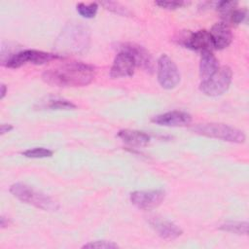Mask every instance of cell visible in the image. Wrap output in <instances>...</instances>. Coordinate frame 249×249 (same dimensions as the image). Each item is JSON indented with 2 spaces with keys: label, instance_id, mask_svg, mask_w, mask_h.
Returning <instances> with one entry per match:
<instances>
[{
  "label": "cell",
  "instance_id": "5b68a950",
  "mask_svg": "<svg viewBox=\"0 0 249 249\" xmlns=\"http://www.w3.org/2000/svg\"><path fill=\"white\" fill-rule=\"evenodd\" d=\"M61 58H63V56L56 53H51L37 50H23L14 53L13 56L10 57L9 60L5 63V66L9 68H18L26 64L42 65L50 61Z\"/></svg>",
  "mask_w": 249,
  "mask_h": 249
},
{
  "label": "cell",
  "instance_id": "9a60e30c",
  "mask_svg": "<svg viewBox=\"0 0 249 249\" xmlns=\"http://www.w3.org/2000/svg\"><path fill=\"white\" fill-rule=\"evenodd\" d=\"M219 61L210 51L202 52L199 61V76L202 81L213 76L219 69Z\"/></svg>",
  "mask_w": 249,
  "mask_h": 249
},
{
  "label": "cell",
  "instance_id": "44dd1931",
  "mask_svg": "<svg viewBox=\"0 0 249 249\" xmlns=\"http://www.w3.org/2000/svg\"><path fill=\"white\" fill-rule=\"evenodd\" d=\"M98 10V5L96 3H90V4H85V3H79L77 5V11L78 13L86 18H92L95 17Z\"/></svg>",
  "mask_w": 249,
  "mask_h": 249
},
{
  "label": "cell",
  "instance_id": "4fadbf2b",
  "mask_svg": "<svg viewBox=\"0 0 249 249\" xmlns=\"http://www.w3.org/2000/svg\"><path fill=\"white\" fill-rule=\"evenodd\" d=\"M152 122L163 126H184L192 122V116L184 111H170L153 117Z\"/></svg>",
  "mask_w": 249,
  "mask_h": 249
},
{
  "label": "cell",
  "instance_id": "7c38bea8",
  "mask_svg": "<svg viewBox=\"0 0 249 249\" xmlns=\"http://www.w3.org/2000/svg\"><path fill=\"white\" fill-rule=\"evenodd\" d=\"M149 224L155 231L163 239L173 240L182 234V230L173 222L159 217H151Z\"/></svg>",
  "mask_w": 249,
  "mask_h": 249
},
{
  "label": "cell",
  "instance_id": "30bf717a",
  "mask_svg": "<svg viewBox=\"0 0 249 249\" xmlns=\"http://www.w3.org/2000/svg\"><path fill=\"white\" fill-rule=\"evenodd\" d=\"M135 67L136 63L133 57L127 52L120 51L113 61L110 76L114 79L132 76Z\"/></svg>",
  "mask_w": 249,
  "mask_h": 249
},
{
  "label": "cell",
  "instance_id": "5bb4252c",
  "mask_svg": "<svg viewBox=\"0 0 249 249\" xmlns=\"http://www.w3.org/2000/svg\"><path fill=\"white\" fill-rule=\"evenodd\" d=\"M212 42L213 48L216 50H223L230 46L232 41V33L229 24L223 22L215 23L211 30L209 31Z\"/></svg>",
  "mask_w": 249,
  "mask_h": 249
},
{
  "label": "cell",
  "instance_id": "2e32d148",
  "mask_svg": "<svg viewBox=\"0 0 249 249\" xmlns=\"http://www.w3.org/2000/svg\"><path fill=\"white\" fill-rule=\"evenodd\" d=\"M118 136L124 142L136 147L146 146L150 142V136L147 133L140 130L123 129L118 132Z\"/></svg>",
  "mask_w": 249,
  "mask_h": 249
},
{
  "label": "cell",
  "instance_id": "ac0fdd59",
  "mask_svg": "<svg viewBox=\"0 0 249 249\" xmlns=\"http://www.w3.org/2000/svg\"><path fill=\"white\" fill-rule=\"evenodd\" d=\"M248 222L239 221H229L222 224L219 229L225 231H229L235 234H247L248 233Z\"/></svg>",
  "mask_w": 249,
  "mask_h": 249
},
{
  "label": "cell",
  "instance_id": "6da1fadb",
  "mask_svg": "<svg viewBox=\"0 0 249 249\" xmlns=\"http://www.w3.org/2000/svg\"><path fill=\"white\" fill-rule=\"evenodd\" d=\"M95 67L91 64L72 61L46 70L42 79L49 85L59 88L85 87L92 82Z\"/></svg>",
  "mask_w": 249,
  "mask_h": 249
},
{
  "label": "cell",
  "instance_id": "7402d4cb",
  "mask_svg": "<svg viewBox=\"0 0 249 249\" xmlns=\"http://www.w3.org/2000/svg\"><path fill=\"white\" fill-rule=\"evenodd\" d=\"M107 10L117 14V15H120V16H128L130 13L129 11L122 6L120 3H117V2H111V1H107V2H102L101 3Z\"/></svg>",
  "mask_w": 249,
  "mask_h": 249
},
{
  "label": "cell",
  "instance_id": "4316f807",
  "mask_svg": "<svg viewBox=\"0 0 249 249\" xmlns=\"http://www.w3.org/2000/svg\"><path fill=\"white\" fill-rule=\"evenodd\" d=\"M7 90H8V89H7L6 85L1 84V92H0V93H1V94H0V98H1V99H3V98L5 97Z\"/></svg>",
  "mask_w": 249,
  "mask_h": 249
},
{
  "label": "cell",
  "instance_id": "484cf974",
  "mask_svg": "<svg viewBox=\"0 0 249 249\" xmlns=\"http://www.w3.org/2000/svg\"><path fill=\"white\" fill-rule=\"evenodd\" d=\"M13 129V125L12 124H1V127H0V132H1V135L5 134L6 132H9L10 130Z\"/></svg>",
  "mask_w": 249,
  "mask_h": 249
},
{
  "label": "cell",
  "instance_id": "9c48e42d",
  "mask_svg": "<svg viewBox=\"0 0 249 249\" xmlns=\"http://www.w3.org/2000/svg\"><path fill=\"white\" fill-rule=\"evenodd\" d=\"M121 51L127 52L135 60L136 66L141 67L146 72L153 73L155 69L154 59L144 47L134 43H125L121 45Z\"/></svg>",
  "mask_w": 249,
  "mask_h": 249
},
{
  "label": "cell",
  "instance_id": "52a82bcc",
  "mask_svg": "<svg viewBox=\"0 0 249 249\" xmlns=\"http://www.w3.org/2000/svg\"><path fill=\"white\" fill-rule=\"evenodd\" d=\"M157 77L161 88L172 89L180 83V72L174 61L166 54H161L157 64Z\"/></svg>",
  "mask_w": 249,
  "mask_h": 249
},
{
  "label": "cell",
  "instance_id": "ffe728a7",
  "mask_svg": "<svg viewBox=\"0 0 249 249\" xmlns=\"http://www.w3.org/2000/svg\"><path fill=\"white\" fill-rule=\"evenodd\" d=\"M22 155L26 158H31V159H44V158L52 157L53 155V152L47 148L36 147V148L28 149L22 152Z\"/></svg>",
  "mask_w": 249,
  "mask_h": 249
},
{
  "label": "cell",
  "instance_id": "e0dca14e",
  "mask_svg": "<svg viewBox=\"0 0 249 249\" xmlns=\"http://www.w3.org/2000/svg\"><path fill=\"white\" fill-rule=\"evenodd\" d=\"M76 107L74 103L61 98H50L47 102L40 105V108L49 110H73L76 109Z\"/></svg>",
  "mask_w": 249,
  "mask_h": 249
},
{
  "label": "cell",
  "instance_id": "8992f818",
  "mask_svg": "<svg viewBox=\"0 0 249 249\" xmlns=\"http://www.w3.org/2000/svg\"><path fill=\"white\" fill-rule=\"evenodd\" d=\"M232 72L230 67L223 66L218 71L199 85V89L208 96H219L224 94L231 83Z\"/></svg>",
  "mask_w": 249,
  "mask_h": 249
},
{
  "label": "cell",
  "instance_id": "7a4b0ae2",
  "mask_svg": "<svg viewBox=\"0 0 249 249\" xmlns=\"http://www.w3.org/2000/svg\"><path fill=\"white\" fill-rule=\"evenodd\" d=\"M89 30L82 23L67 24L55 42V49L63 53H83L89 46Z\"/></svg>",
  "mask_w": 249,
  "mask_h": 249
},
{
  "label": "cell",
  "instance_id": "ba28073f",
  "mask_svg": "<svg viewBox=\"0 0 249 249\" xmlns=\"http://www.w3.org/2000/svg\"><path fill=\"white\" fill-rule=\"evenodd\" d=\"M165 193L162 190L135 191L130 194L131 203L142 210H152L157 208L164 200Z\"/></svg>",
  "mask_w": 249,
  "mask_h": 249
},
{
  "label": "cell",
  "instance_id": "3957f363",
  "mask_svg": "<svg viewBox=\"0 0 249 249\" xmlns=\"http://www.w3.org/2000/svg\"><path fill=\"white\" fill-rule=\"evenodd\" d=\"M10 193L21 202L27 203L42 210L54 211L58 208L57 203L49 196L23 183L13 184L10 187Z\"/></svg>",
  "mask_w": 249,
  "mask_h": 249
},
{
  "label": "cell",
  "instance_id": "d6986e66",
  "mask_svg": "<svg viewBox=\"0 0 249 249\" xmlns=\"http://www.w3.org/2000/svg\"><path fill=\"white\" fill-rule=\"evenodd\" d=\"M224 18L225 23H231V24H239L241 23L244 18H246V11L241 9H233L225 16L222 17Z\"/></svg>",
  "mask_w": 249,
  "mask_h": 249
},
{
  "label": "cell",
  "instance_id": "8fae6325",
  "mask_svg": "<svg viewBox=\"0 0 249 249\" xmlns=\"http://www.w3.org/2000/svg\"><path fill=\"white\" fill-rule=\"evenodd\" d=\"M181 44L188 49L200 51L201 53L206 51L211 52V50L214 49L211 35L207 30H197L196 32L190 33L183 39Z\"/></svg>",
  "mask_w": 249,
  "mask_h": 249
},
{
  "label": "cell",
  "instance_id": "277c9868",
  "mask_svg": "<svg viewBox=\"0 0 249 249\" xmlns=\"http://www.w3.org/2000/svg\"><path fill=\"white\" fill-rule=\"evenodd\" d=\"M192 129L197 134L232 143H243L246 138L245 134L240 129L225 124H199L194 126Z\"/></svg>",
  "mask_w": 249,
  "mask_h": 249
},
{
  "label": "cell",
  "instance_id": "cb8c5ba5",
  "mask_svg": "<svg viewBox=\"0 0 249 249\" xmlns=\"http://www.w3.org/2000/svg\"><path fill=\"white\" fill-rule=\"evenodd\" d=\"M155 4L163 9L175 10V9L184 7V6L188 5L189 3L185 2V1H157V2H155Z\"/></svg>",
  "mask_w": 249,
  "mask_h": 249
},
{
  "label": "cell",
  "instance_id": "603a6c76",
  "mask_svg": "<svg viewBox=\"0 0 249 249\" xmlns=\"http://www.w3.org/2000/svg\"><path fill=\"white\" fill-rule=\"evenodd\" d=\"M119 246L112 242V241H106V240H96L91 241L83 246V248H97V249H114L118 248Z\"/></svg>",
  "mask_w": 249,
  "mask_h": 249
},
{
  "label": "cell",
  "instance_id": "d4e9b609",
  "mask_svg": "<svg viewBox=\"0 0 249 249\" xmlns=\"http://www.w3.org/2000/svg\"><path fill=\"white\" fill-rule=\"evenodd\" d=\"M237 3L233 2V1H220L217 3L216 5V9L217 11H219L223 16H225L226 14H228L229 12H231V10L235 9Z\"/></svg>",
  "mask_w": 249,
  "mask_h": 249
}]
</instances>
